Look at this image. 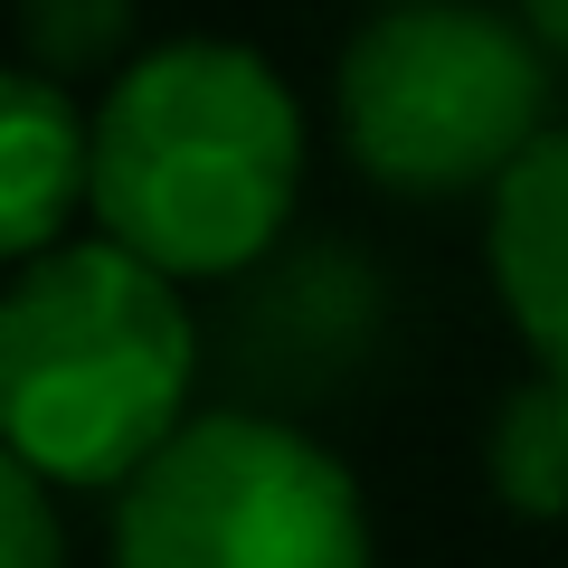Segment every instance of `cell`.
<instances>
[{"label": "cell", "mask_w": 568, "mask_h": 568, "mask_svg": "<svg viewBox=\"0 0 568 568\" xmlns=\"http://www.w3.org/2000/svg\"><path fill=\"white\" fill-rule=\"evenodd\" d=\"M493 284L540 351V379H568V133L493 190Z\"/></svg>", "instance_id": "5b68a950"}, {"label": "cell", "mask_w": 568, "mask_h": 568, "mask_svg": "<svg viewBox=\"0 0 568 568\" xmlns=\"http://www.w3.org/2000/svg\"><path fill=\"white\" fill-rule=\"evenodd\" d=\"M342 133L351 162L407 200L503 190L549 142V48L474 0L379 10L342 58Z\"/></svg>", "instance_id": "3957f363"}, {"label": "cell", "mask_w": 568, "mask_h": 568, "mask_svg": "<svg viewBox=\"0 0 568 568\" xmlns=\"http://www.w3.org/2000/svg\"><path fill=\"white\" fill-rule=\"evenodd\" d=\"M304 114L265 58L181 39L123 67L95 114V219L152 275H237L294 219Z\"/></svg>", "instance_id": "6da1fadb"}, {"label": "cell", "mask_w": 568, "mask_h": 568, "mask_svg": "<svg viewBox=\"0 0 568 568\" xmlns=\"http://www.w3.org/2000/svg\"><path fill=\"white\" fill-rule=\"evenodd\" d=\"M190 313L171 275L133 246H48L0 304V426L10 465L48 484H133L181 436L190 407Z\"/></svg>", "instance_id": "7a4b0ae2"}, {"label": "cell", "mask_w": 568, "mask_h": 568, "mask_svg": "<svg viewBox=\"0 0 568 568\" xmlns=\"http://www.w3.org/2000/svg\"><path fill=\"white\" fill-rule=\"evenodd\" d=\"M0 511H10V568H58V511H48V474L10 465V474H0Z\"/></svg>", "instance_id": "9c48e42d"}, {"label": "cell", "mask_w": 568, "mask_h": 568, "mask_svg": "<svg viewBox=\"0 0 568 568\" xmlns=\"http://www.w3.org/2000/svg\"><path fill=\"white\" fill-rule=\"evenodd\" d=\"M521 10H530V29H540V48L568 58V0H521Z\"/></svg>", "instance_id": "30bf717a"}, {"label": "cell", "mask_w": 568, "mask_h": 568, "mask_svg": "<svg viewBox=\"0 0 568 568\" xmlns=\"http://www.w3.org/2000/svg\"><path fill=\"white\" fill-rule=\"evenodd\" d=\"M493 484L530 521L568 511V379H530L503 398V417H493Z\"/></svg>", "instance_id": "52a82bcc"}, {"label": "cell", "mask_w": 568, "mask_h": 568, "mask_svg": "<svg viewBox=\"0 0 568 568\" xmlns=\"http://www.w3.org/2000/svg\"><path fill=\"white\" fill-rule=\"evenodd\" d=\"M388 10H417V0H388Z\"/></svg>", "instance_id": "8fae6325"}, {"label": "cell", "mask_w": 568, "mask_h": 568, "mask_svg": "<svg viewBox=\"0 0 568 568\" xmlns=\"http://www.w3.org/2000/svg\"><path fill=\"white\" fill-rule=\"evenodd\" d=\"M114 568H369V511L304 426L219 407L123 484Z\"/></svg>", "instance_id": "277c9868"}, {"label": "cell", "mask_w": 568, "mask_h": 568, "mask_svg": "<svg viewBox=\"0 0 568 568\" xmlns=\"http://www.w3.org/2000/svg\"><path fill=\"white\" fill-rule=\"evenodd\" d=\"M133 29V0H20V39L39 77H77V67L114 58Z\"/></svg>", "instance_id": "ba28073f"}, {"label": "cell", "mask_w": 568, "mask_h": 568, "mask_svg": "<svg viewBox=\"0 0 568 568\" xmlns=\"http://www.w3.org/2000/svg\"><path fill=\"white\" fill-rule=\"evenodd\" d=\"M77 200H95V123H77L58 77L20 67L0 85V227L20 246V265L58 246Z\"/></svg>", "instance_id": "8992f818"}]
</instances>
